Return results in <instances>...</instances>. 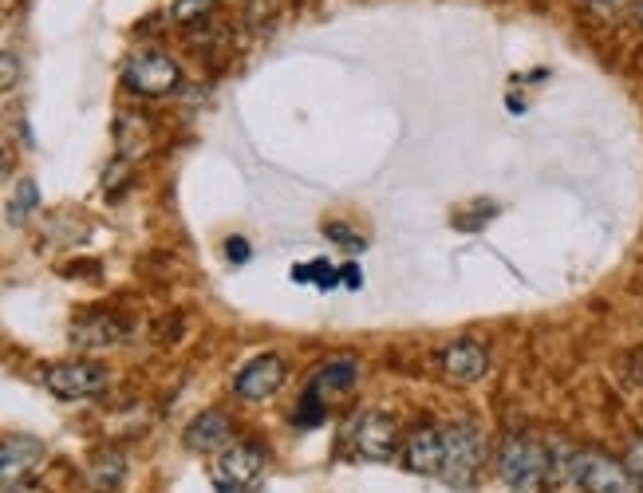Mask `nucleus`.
Instances as JSON below:
<instances>
[{
  "label": "nucleus",
  "mask_w": 643,
  "mask_h": 493,
  "mask_svg": "<svg viewBox=\"0 0 643 493\" xmlns=\"http://www.w3.org/2000/svg\"><path fill=\"white\" fill-rule=\"evenodd\" d=\"M284 379H289V368H284L281 356H257L237 371L234 394L245 399V403H265V399H272V394L281 391Z\"/></svg>",
  "instance_id": "6e6552de"
},
{
  "label": "nucleus",
  "mask_w": 643,
  "mask_h": 493,
  "mask_svg": "<svg viewBox=\"0 0 643 493\" xmlns=\"http://www.w3.org/2000/svg\"><path fill=\"white\" fill-rule=\"evenodd\" d=\"M20 83V55L17 52H0V95L12 91Z\"/></svg>",
  "instance_id": "412c9836"
},
{
  "label": "nucleus",
  "mask_w": 643,
  "mask_h": 493,
  "mask_svg": "<svg viewBox=\"0 0 643 493\" xmlns=\"http://www.w3.org/2000/svg\"><path fill=\"white\" fill-rule=\"evenodd\" d=\"M549 470H545V493H584L580 490V466H577V450L564 439H549Z\"/></svg>",
  "instance_id": "ddd939ff"
},
{
  "label": "nucleus",
  "mask_w": 643,
  "mask_h": 493,
  "mask_svg": "<svg viewBox=\"0 0 643 493\" xmlns=\"http://www.w3.org/2000/svg\"><path fill=\"white\" fill-rule=\"evenodd\" d=\"M226 257L234 260V265H245V260H249V242H245V237H229Z\"/></svg>",
  "instance_id": "5701e85b"
},
{
  "label": "nucleus",
  "mask_w": 643,
  "mask_h": 493,
  "mask_svg": "<svg viewBox=\"0 0 643 493\" xmlns=\"http://www.w3.org/2000/svg\"><path fill=\"white\" fill-rule=\"evenodd\" d=\"M352 450L363 462H391L400 454V422L387 411H363L352 422Z\"/></svg>",
  "instance_id": "39448f33"
},
{
  "label": "nucleus",
  "mask_w": 643,
  "mask_h": 493,
  "mask_svg": "<svg viewBox=\"0 0 643 493\" xmlns=\"http://www.w3.org/2000/svg\"><path fill=\"white\" fill-rule=\"evenodd\" d=\"M355 379H360V359H355V356H335V359H328V363H320V368H317V376H312V391H317V394H324V391H332V394L352 391Z\"/></svg>",
  "instance_id": "2eb2a0df"
},
{
  "label": "nucleus",
  "mask_w": 643,
  "mask_h": 493,
  "mask_svg": "<svg viewBox=\"0 0 643 493\" xmlns=\"http://www.w3.org/2000/svg\"><path fill=\"white\" fill-rule=\"evenodd\" d=\"M12 174V158H9V151H4V146H0V182L9 178Z\"/></svg>",
  "instance_id": "a878e982"
},
{
  "label": "nucleus",
  "mask_w": 643,
  "mask_h": 493,
  "mask_svg": "<svg viewBox=\"0 0 643 493\" xmlns=\"http://www.w3.org/2000/svg\"><path fill=\"white\" fill-rule=\"evenodd\" d=\"M489 371V351L478 340H454L438 351V376L454 387H470L486 379Z\"/></svg>",
  "instance_id": "9d476101"
},
{
  "label": "nucleus",
  "mask_w": 643,
  "mask_h": 493,
  "mask_svg": "<svg viewBox=\"0 0 643 493\" xmlns=\"http://www.w3.org/2000/svg\"><path fill=\"white\" fill-rule=\"evenodd\" d=\"M123 474H127V462L123 454H100L87 466V485L95 493H115L123 485Z\"/></svg>",
  "instance_id": "dca6fc26"
},
{
  "label": "nucleus",
  "mask_w": 643,
  "mask_h": 493,
  "mask_svg": "<svg viewBox=\"0 0 643 493\" xmlns=\"http://www.w3.org/2000/svg\"><path fill=\"white\" fill-rule=\"evenodd\" d=\"M44 454H48L44 442L32 439V434H9V439H0V493L28 482L40 470Z\"/></svg>",
  "instance_id": "1a4fd4ad"
},
{
  "label": "nucleus",
  "mask_w": 643,
  "mask_h": 493,
  "mask_svg": "<svg viewBox=\"0 0 643 493\" xmlns=\"http://www.w3.org/2000/svg\"><path fill=\"white\" fill-rule=\"evenodd\" d=\"M214 12V0H174L170 4V20L174 24H198Z\"/></svg>",
  "instance_id": "6ab92c4d"
},
{
  "label": "nucleus",
  "mask_w": 643,
  "mask_h": 493,
  "mask_svg": "<svg viewBox=\"0 0 643 493\" xmlns=\"http://www.w3.org/2000/svg\"><path fill=\"white\" fill-rule=\"evenodd\" d=\"M545 470H549V446L533 434H506L498 446V474L509 493H545Z\"/></svg>",
  "instance_id": "f257e3e1"
},
{
  "label": "nucleus",
  "mask_w": 643,
  "mask_h": 493,
  "mask_svg": "<svg viewBox=\"0 0 643 493\" xmlns=\"http://www.w3.org/2000/svg\"><path fill=\"white\" fill-rule=\"evenodd\" d=\"M577 466L584 493H640V485L632 482L624 462H616L604 450H577Z\"/></svg>",
  "instance_id": "0eeeda50"
},
{
  "label": "nucleus",
  "mask_w": 643,
  "mask_h": 493,
  "mask_svg": "<svg viewBox=\"0 0 643 493\" xmlns=\"http://www.w3.org/2000/svg\"><path fill=\"white\" fill-rule=\"evenodd\" d=\"M265 462H269L265 446H257V442H234L214 462V482H218V490H245V485H253L265 474Z\"/></svg>",
  "instance_id": "423d86ee"
},
{
  "label": "nucleus",
  "mask_w": 643,
  "mask_h": 493,
  "mask_svg": "<svg viewBox=\"0 0 643 493\" xmlns=\"http://www.w3.org/2000/svg\"><path fill=\"white\" fill-rule=\"evenodd\" d=\"M40 209V186L32 178H20L17 182V194H12V202H9V222L12 225H24L28 217L37 214Z\"/></svg>",
  "instance_id": "f3484780"
},
{
  "label": "nucleus",
  "mask_w": 643,
  "mask_h": 493,
  "mask_svg": "<svg viewBox=\"0 0 643 493\" xmlns=\"http://www.w3.org/2000/svg\"><path fill=\"white\" fill-rule=\"evenodd\" d=\"M340 273H344V277H340V280H344L348 288H360V269H355V265H344V269H340Z\"/></svg>",
  "instance_id": "b1692460"
},
{
  "label": "nucleus",
  "mask_w": 643,
  "mask_h": 493,
  "mask_svg": "<svg viewBox=\"0 0 643 493\" xmlns=\"http://www.w3.org/2000/svg\"><path fill=\"white\" fill-rule=\"evenodd\" d=\"M328 237H332V242L340 237V245H352V249H363V245H367L363 237H355L348 225H328Z\"/></svg>",
  "instance_id": "4be33fe9"
},
{
  "label": "nucleus",
  "mask_w": 643,
  "mask_h": 493,
  "mask_svg": "<svg viewBox=\"0 0 643 493\" xmlns=\"http://www.w3.org/2000/svg\"><path fill=\"white\" fill-rule=\"evenodd\" d=\"M4 493H48L44 485H37V482H20V485H12V490H4Z\"/></svg>",
  "instance_id": "393cba45"
},
{
  "label": "nucleus",
  "mask_w": 643,
  "mask_h": 493,
  "mask_svg": "<svg viewBox=\"0 0 643 493\" xmlns=\"http://www.w3.org/2000/svg\"><path fill=\"white\" fill-rule=\"evenodd\" d=\"M486 466V439L474 422H450L443 427V477L450 490H474Z\"/></svg>",
  "instance_id": "f03ea898"
},
{
  "label": "nucleus",
  "mask_w": 643,
  "mask_h": 493,
  "mask_svg": "<svg viewBox=\"0 0 643 493\" xmlns=\"http://www.w3.org/2000/svg\"><path fill=\"white\" fill-rule=\"evenodd\" d=\"M632 12H635V20H640V24H643V0H635Z\"/></svg>",
  "instance_id": "bb28decb"
},
{
  "label": "nucleus",
  "mask_w": 643,
  "mask_h": 493,
  "mask_svg": "<svg viewBox=\"0 0 643 493\" xmlns=\"http://www.w3.org/2000/svg\"><path fill=\"white\" fill-rule=\"evenodd\" d=\"M123 336H127V323L118 320V316H83L80 323L72 328V343L83 351H111L123 343Z\"/></svg>",
  "instance_id": "4468645a"
},
{
  "label": "nucleus",
  "mask_w": 643,
  "mask_h": 493,
  "mask_svg": "<svg viewBox=\"0 0 643 493\" xmlns=\"http://www.w3.org/2000/svg\"><path fill=\"white\" fill-rule=\"evenodd\" d=\"M44 387L64 403H80V399H95L107 391V371L91 359H68V363H52L44 371Z\"/></svg>",
  "instance_id": "20e7f679"
},
{
  "label": "nucleus",
  "mask_w": 643,
  "mask_h": 493,
  "mask_svg": "<svg viewBox=\"0 0 643 493\" xmlns=\"http://www.w3.org/2000/svg\"><path fill=\"white\" fill-rule=\"evenodd\" d=\"M182 442L194 454H221L226 446H234V419L226 411H201L186 422Z\"/></svg>",
  "instance_id": "f8f14e48"
},
{
  "label": "nucleus",
  "mask_w": 643,
  "mask_h": 493,
  "mask_svg": "<svg viewBox=\"0 0 643 493\" xmlns=\"http://www.w3.org/2000/svg\"><path fill=\"white\" fill-rule=\"evenodd\" d=\"M624 470L632 474V482L640 485V493H643V434H640V439L628 442V450H624Z\"/></svg>",
  "instance_id": "aec40b11"
},
{
  "label": "nucleus",
  "mask_w": 643,
  "mask_h": 493,
  "mask_svg": "<svg viewBox=\"0 0 643 493\" xmlns=\"http://www.w3.org/2000/svg\"><path fill=\"white\" fill-rule=\"evenodd\" d=\"M123 83H127L135 95L163 99V95H170V91L182 83V72H178V63H174L166 52L143 48V52L131 55L127 68H123Z\"/></svg>",
  "instance_id": "7ed1b4c3"
},
{
  "label": "nucleus",
  "mask_w": 643,
  "mask_h": 493,
  "mask_svg": "<svg viewBox=\"0 0 643 493\" xmlns=\"http://www.w3.org/2000/svg\"><path fill=\"white\" fill-rule=\"evenodd\" d=\"M403 466L418 477H438L443 470V427L418 422L403 434Z\"/></svg>",
  "instance_id": "9b49d317"
},
{
  "label": "nucleus",
  "mask_w": 643,
  "mask_h": 493,
  "mask_svg": "<svg viewBox=\"0 0 643 493\" xmlns=\"http://www.w3.org/2000/svg\"><path fill=\"white\" fill-rule=\"evenodd\" d=\"M292 422H297L300 431H317L320 422H324V399H320L317 391L300 394V407H297V414H292Z\"/></svg>",
  "instance_id": "a211bd4d"
}]
</instances>
